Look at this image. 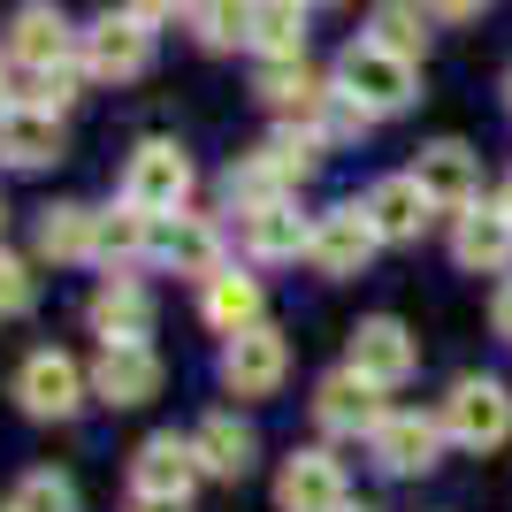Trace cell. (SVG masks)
<instances>
[{
	"instance_id": "4dcf8cb0",
	"label": "cell",
	"mask_w": 512,
	"mask_h": 512,
	"mask_svg": "<svg viewBox=\"0 0 512 512\" xmlns=\"http://www.w3.org/2000/svg\"><path fill=\"white\" fill-rule=\"evenodd\" d=\"M77 100V69H39V77H31V107H46V115H62V107Z\"/></svg>"
},
{
	"instance_id": "52a82bcc",
	"label": "cell",
	"mask_w": 512,
	"mask_h": 512,
	"mask_svg": "<svg viewBox=\"0 0 512 512\" xmlns=\"http://www.w3.org/2000/svg\"><path fill=\"white\" fill-rule=\"evenodd\" d=\"M161 352H153L146 337L138 344H100V360H92V398H107V406H146V398H161Z\"/></svg>"
},
{
	"instance_id": "5bb4252c",
	"label": "cell",
	"mask_w": 512,
	"mask_h": 512,
	"mask_svg": "<svg viewBox=\"0 0 512 512\" xmlns=\"http://www.w3.org/2000/svg\"><path fill=\"white\" fill-rule=\"evenodd\" d=\"M146 253L161 268H184V276H222V237L199 222V214H153Z\"/></svg>"
},
{
	"instance_id": "d6986e66",
	"label": "cell",
	"mask_w": 512,
	"mask_h": 512,
	"mask_svg": "<svg viewBox=\"0 0 512 512\" xmlns=\"http://www.w3.org/2000/svg\"><path fill=\"white\" fill-rule=\"evenodd\" d=\"M92 329H100V344H138V337L153 329V299H146V283L107 276L100 291H92Z\"/></svg>"
},
{
	"instance_id": "cb8c5ba5",
	"label": "cell",
	"mask_w": 512,
	"mask_h": 512,
	"mask_svg": "<svg viewBox=\"0 0 512 512\" xmlns=\"http://www.w3.org/2000/svg\"><path fill=\"white\" fill-rule=\"evenodd\" d=\"M260 276H237V268H222V276H207V321L222 329V337H245V329H260Z\"/></svg>"
},
{
	"instance_id": "d4e9b609",
	"label": "cell",
	"mask_w": 512,
	"mask_h": 512,
	"mask_svg": "<svg viewBox=\"0 0 512 512\" xmlns=\"http://www.w3.org/2000/svg\"><path fill=\"white\" fill-rule=\"evenodd\" d=\"M39 253L46 260H92L100 253V214L92 207H46L39 214Z\"/></svg>"
},
{
	"instance_id": "7402d4cb",
	"label": "cell",
	"mask_w": 512,
	"mask_h": 512,
	"mask_svg": "<svg viewBox=\"0 0 512 512\" xmlns=\"http://www.w3.org/2000/svg\"><path fill=\"white\" fill-rule=\"evenodd\" d=\"M306 245H314V222H299V207H291V199L245 214V253H253V260H299Z\"/></svg>"
},
{
	"instance_id": "603a6c76",
	"label": "cell",
	"mask_w": 512,
	"mask_h": 512,
	"mask_svg": "<svg viewBox=\"0 0 512 512\" xmlns=\"http://www.w3.org/2000/svg\"><path fill=\"white\" fill-rule=\"evenodd\" d=\"M260 100L276 107V115H291V123H314V115H329L337 92H321L306 62H268L260 69Z\"/></svg>"
},
{
	"instance_id": "1f68e13d",
	"label": "cell",
	"mask_w": 512,
	"mask_h": 512,
	"mask_svg": "<svg viewBox=\"0 0 512 512\" xmlns=\"http://www.w3.org/2000/svg\"><path fill=\"white\" fill-rule=\"evenodd\" d=\"M23 306H31V268H23L16 253H0V321L23 314Z\"/></svg>"
},
{
	"instance_id": "ba28073f",
	"label": "cell",
	"mask_w": 512,
	"mask_h": 512,
	"mask_svg": "<svg viewBox=\"0 0 512 512\" xmlns=\"http://www.w3.org/2000/svg\"><path fill=\"white\" fill-rule=\"evenodd\" d=\"M283 375H291V344H283V329H268V321L222 344V383H230L237 398H268Z\"/></svg>"
},
{
	"instance_id": "7a4b0ae2",
	"label": "cell",
	"mask_w": 512,
	"mask_h": 512,
	"mask_svg": "<svg viewBox=\"0 0 512 512\" xmlns=\"http://www.w3.org/2000/svg\"><path fill=\"white\" fill-rule=\"evenodd\" d=\"M444 436L467 451H497L512 444V390L490 383V375H459L444 398Z\"/></svg>"
},
{
	"instance_id": "ab89813d",
	"label": "cell",
	"mask_w": 512,
	"mask_h": 512,
	"mask_svg": "<svg viewBox=\"0 0 512 512\" xmlns=\"http://www.w3.org/2000/svg\"><path fill=\"white\" fill-rule=\"evenodd\" d=\"M505 100H512V77H505Z\"/></svg>"
},
{
	"instance_id": "83f0119b",
	"label": "cell",
	"mask_w": 512,
	"mask_h": 512,
	"mask_svg": "<svg viewBox=\"0 0 512 512\" xmlns=\"http://www.w3.org/2000/svg\"><path fill=\"white\" fill-rule=\"evenodd\" d=\"M8 512H77V482L54 474V467H39V474H23V482H16Z\"/></svg>"
},
{
	"instance_id": "ffe728a7",
	"label": "cell",
	"mask_w": 512,
	"mask_h": 512,
	"mask_svg": "<svg viewBox=\"0 0 512 512\" xmlns=\"http://www.w3.org/2000/svg\"><path fill=\"white\" fill-rule=\"evenodd\" d=\"M428 192L413 184V176H383L375 192H367V222H375V237L383 245H406V237H421L428 230Z\"/></svg>"
},
{
	"instance_id": "484cf974",
	"label": "cell",
	"mask_w": 512,
	"mask_h": 512,
	"mask_svg": "<svg viewBox=\"0 0 512 512\" xmlns=\"http://www.w3.org/2000/svg\"><path fill=\"white\" fill-rule=\"evenodd\" d=\"M253 46L268 62H299L306 46V0H260L253 8Z\"/></svg>"
},
{
	"instance_id": "ac0fdd59",
	"label": "cell",
	"mask_w": 512,
	"mask_h": 512,
	"mask_svg": "<svg viewBox=\"0 0 512 512\" xmlns=\"http://www.w3.org/2000/svg\"><path fill=\"white\" fill-rule=\"evenodd\" d=\"M8 54H16L23 69H62L69 62V23L54 0H31V8H16V23H8Z\"/></svg>"
},
{
	"instance_id": "7c38bea8",
	"label": "cell",
	"mask_w": 512,
	"mask_h": 512,
	"mask_svg": "<svg viewBox=\"0 0 512 512\" xmlns=\"http://www.w3.org/2000/svg\"><path fill=\"white\" fill-rule=\"evenodd\" d=\"M406 176L428 192V207H444V214H467L474 192H482V169H474V153L459 146V138H436V146H421V161H413Z\"/></svg>"
},
{
	"instance_id": "d6a6232c",
	"label": "cell",
	"mask_w": 512,
	"mask_h": 512,
	"mask_svg": "<svg viewBox=\"0 0 512 512\" xmlns=\"http://www.w3.org/2000/svg\"><path fill=\"white\" fill-rule=\"evenodd\" d=\"M490 0H428V16H444V23H467V16H482Z\"/></svg>"
},
{
	"instance_id": "44dd1931",
	"label": "cell",
	"mask_w": 512,
	"mask_h": 512,
	"mask_svg": "<svg viewBox=\"0 0 512 512\" xmlns=\"http://www.w3.org/2000/svg\"><path fill=\"white\" fill-rule=\"evenodd\" d=\"M199 467L214 474V482H245V474H253V428L237 421V413H207V421H199Z\"/></svg>"
},
{
	"instance_id": "2e32d148",
	"label": "cell",
	"mask_w": 512,
	"mask_h": 512,
	"mask_svg": "<svg viewBox=\"0 0 512 512\" xmlns=\"http://www.w3.org/2000/svg\"><path fill=\"white\" fill-rule=\"evenodd\" d=\"M451 260L474 268V276L512 268V214L505 207H467L459 222H451Z\"/></svg>"
},
{
	"instance_id": "74e56055",
	"label": "cell",
	"mask_w": 512,
	"mask_h": 512,
	"mask_svg": "<svg viewBox=\"0 0 512 512\" xmlns=\"http://www.w3.org/2000/svg\"><path fill=\"white\" fill-rule=\"evenodd\" d=\"M344 512H375V505H352V497H344Z\"/></svg>"
},
{
	"instance_id": "5b68a950",
	"label": "cell",
	"mask_w": 512,
	"mask_h": 512,
	"mask_svg": "<svg viewBox=\"0 0 512 512\" xmlns=\"http://www.w3.org/2000/svg\"><path fill=\"white\" fill-rule=\"evenodd\" d=\"M199 444L192 436H176V428H161V436H146L138 444V459H130V490L138 497H176V505H192L199 490Z\"/></svg>"
},
{
	"instance_id": "e0dca14e",
	"label": "cell",
	"mask_w": 512,
	"mask_h": 512,
	"mask_svg": "<svg viewBox=\"0 0 512 512\" xmlns=\"http://www.w3.org/2000/svg\"><path fill=\"white\" fill-rule=\"evenodd\" d=\"M0 161L8 169H46V161H62V115H46V107H0Z\"/></svg>"
},
{
	"instance_id": "9c48e42d",
	"label": "cell",
	"mask_w": 512,
	"mask_h": 512,
	"mask_svg": "<svg viewBox=\"0 0 512 512\" xmlns=\"http://www.w3.org/2000/svg\"><path fill=\"white\" fill-rule=\"evenodd\" d=\"M314 421L329 428V436H360V444H375V428H383L390 413H383V390L367 383V375L337 367V375L314 390Z\"/></svg>"
},
{
	"instance_id": "8fae6325",
	"label": "cell",
	"mask_w": 512,
	"mask_h": 512,
	"mask_svg": "<svg viewBox=\"0 0 512 512\" xmlns=\"http://www.w3.org/2000/svg\"><path fill=\"white\" fill-rule=\"evenodd\" d=\"M375 245H383V237H375L367 207H329V214H314V245H306V260H314L321 276H360Z\"/></svg>"
},
{
	"instance_id": "8992f818",
	"label": "cell",
	"mask_w": 512,
	"mask_h": 512,
	"mask_svg": "<svg viewBox=\"0 0 512 512\" xmlns=\"http://www.w3.org/2000/svg\"><path fill=\"white\" fill-rule=\"evenodd\" d=\"M413 360H421V344H413L406 321H390V314H367L360 329H352V352H344V367L367 375L375 390H398L413 375Z\"/></svg>"
},
{
	"instance_id": "f35d334b",
	"label": "cell",
	"mask_w": 512,
	"mask_h": 512,
	"mask_svg": "<svg viewBox=\"0 0 512 512\" xmlns=\"http://www.w3.org/2000/svg\"><path fill=\"white\" fill-rule=\"evenodd\" d=\"M497 207H505V214H512V184H505V199H497Z\"/></svg>"
},
{
	"instance_id": "f1b7e54d",
	"label": "cell",
	"mask_w": 512,
	"mask_h": 512,
	"mask_svg": "<svg viewBox=\"0 0 512 512\" xmlns=\"http://www.w3.org/2000/svg\"><path fill=\"white\" fill-rule=\"evenodd\" d=\"M375 46H390V54H421L428 46V31H421V8H413V0H383V8H375Z\"/></svg>"
},
{
	"instance_id": "f546056e",
	"label": "cell",
	"mask_w": 512,
	"mask_h": 512,
	"mask_svg": "<svg viewBox=\"0 0 512 512\" xmlns=\"http://www.w3.org/2000/svg\"><path fill=\"white\" fill-rule=\"evenodd\" d=\"M253 8H260V0H199V39H207V46L253 39Z\"/></svg>"
},
{
	"instance_id": "d590c367",
	"label": "cell",
	"mask_w": 512,
	"mask_h": 512,
	"mask_svg": "<svg viewBox=\"0 0 512 512\" xmlns=\"http://www.w3.org/2000/svg\"><path fill=\"white\" fill-rule=\"evenodd\" d=\"M130 512H184V505H176V497H138Z\"/></svg>"
},
{
	"instance_id": "60d3db41",
	"label": "cell",
	"mask_w": 512,
	"mask_h": 512,
	"mask_svg": "<svg viewBox=\"0 0 512 512\" xmlns=\"http://www.w3.org/2000/svg\"><path fill=\"white\" fill-rule=\"evenodd\" d=\"M321 8H337V0H321Z\"/></svg>"
},
{
	"instance_id": "277c9868",
	"label": "cell",
	"mask_w": 512,
	"mask_h": 512,
	"mask_svg": "<svg viewBox=\"0 0 512 512\" xmlns=\"http://www.w3.org/2000/svg\"><path fill=\"white\" fill-rule=\"evenodd\" d=\"M85 367L69 360V352H31V360L16 367V406L31 413V421H69V413L85 406Z\"/></svg>"
},
{
	"instance_id": "836d02e7",
	"label": "cell",
	"mask_w": 512,
	"mask_h": 512,
	"mask_svg": "<svg viewBox=\"0 0 512 512\" xmlns=\"http://www.w3.org/2000/svg\"><path fill=\"white\" fill-rule=\"evenodd\" d=\"M490 321H497V337L512 344V276H505V291H497V299H490Z\"/></svg>"
},
{
	"instance_id": "8d00e7d4",
	"label": "cell",
	"mask_w": 512,
	"mask_h": 512,
	"mask_svg": "<svg viewBox=\"0 0 512 512\" xmlns=\"http://www.w3.org/2000/svg\"><path fill=\"white\" fill-rule=\"evenodd\" d=\"M0 107H8V69H0Z\"/></svg>"
},
{
	"instance_id": "30bf717a",
	"label": "cell",
	"mask_w": 512,
	"mask_h": 512,
	"mask_svg": "<svg viewBox=\"0 0 512 512\" xmlns=\"http://www.w3.org/2000/svg\"><path fill=\"white\" fill-rule=\"evenodd\" d=\"M146 62H153V31H146V16H100L85 31V69L92 77H107V85H123V77H146Z\"/></svg>"
},
{
	"instance_id": "6da1fadb",
	"label": "cell",
	"mask_w": 512,
	"mask_h": 512,
	"mask_svg": "<svg viewBox=\"0 0 512 512\" xmlns=\"http://www.w3.org/2000/svg\"><path fill=\"white\" fill-rule=\"evenodd\" d=\"M337 92L360 115H398L413 100V62L375 46V39H360V46H344V62H337Z\"/></svg>"
},
{
	"instance_id": "e575fe53",
	"label": "cell",
	"mask_w": 512,
	"mask_h": 512,
	"mask_svg": "<svg viewBox=\"0 0 512 512\" xmlns=\"http://www.w3.org/2000/svg\"><path fill=\"white\" fill-rule=\"evenodd\" d=\"M184 0H130V16H146V23H161V16H176Z\"/></svg>"
},
{
	"instance_id": "3957f363",
	"label": "cell",
	"mask_w": 512,
	"mask_h": 512,
	"mask_svg": "<svg viewBox=\"0 0 512 512\" xmlns=\"http://www.w3.org/2000/svg\"><path fill=\"white\" fill-rule=\"evenodd\" d=\"M123 199L146 207V214H176L192 199V153L176 146V138H146V146L130 153V169H123Z\"/></svg>"
},
{
	"instance_id": "4316f807",
	"label": "cell",
	"mask_w": 512,
	"mask_h": 512,
	"mask_svg": "<svg viewBox=\"0 0 512 512\" xmlns=\"http://www.w3.org/2000/svg\"><path fill=\"white\" fill-rule=\"evenodd\" d=\"M146 237H153V214H146V207H130V199H123V207L100 214V253H107V260L146 253Z\"/></svg>"
},
{
	"instance_id": "9a60e30c",
	"label": "cell",
	"mask_w": 512,
	"mask_h": 512,
	"mask_svg": "<svg viewBox=\"0 0 512 512\" xmlns=\"http://www.w3.org/2000/svg\"><path fill=\"white\" fill-rule=\"evenodd\" d=\"M367 451H375V467H383V474H428V467H436V451H444V421H428V413H390Z\"/></svg>"
},
{
	"instance_id": "4fadbf2b",
	"label": "cell",
	"mask_w": 512,
	"mask_h": 512,
	"mask_svg": "<svg viewBox=\"0 0 512 512\" xmlns=\"http://www.w3.org/2000/svg\"><path fill=\"white\" fill-rule=\"evenodd\" d=\"M276 512H344V467L329 451H291L276 474Z\"/></svg>"
},
{
	"instance_id": "b9f144b4",
	"label": "cell",
	"mask_w": 512,
	"mask_h": 512,
	"mask_svg": "<svg viewBox=\"0 0 512 512\" xmlns=\"http://www.w3.org/2000/svg\"><path fill=\"white\" fill-rule=\"evenodd\" d=\"M0 214H8V207H0Z\"/></svg>"
}]
</instances>
